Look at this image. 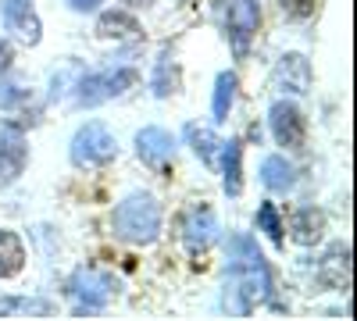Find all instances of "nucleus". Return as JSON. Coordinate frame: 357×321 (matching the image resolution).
Masks as SVG:
<instances>
[{"label": "nucleus", "instance_id": "obj_6", "mask_svg": "<svg viewBox=\"0 0 357 321\" xmlns=\"http://www.w3.org/2000/svg\"><path fill=\"white\" fill-rule=\"evenodd\" d=\"M261 25V4L257 0H229L225 8V36L236 50V57H243L250 50V40Z\"/></svg>", "mask_w": 357, "mask_h": 321}, {"label": "nucleus", "instance_id": "obj_13", "mask_svg": "<svg viewBox=\"0 0 357 321\" xmlns=\"http://www.w3.org/2000/svg\"><path fill=\"white\" fill-rule=\"evenodd\" d=\"M314 279H318L325 289H350V246H347V243L329 246V253L321 257Z\"/></svg>", "mask_w": 357, "mask_h": 321}, {"label": "nucleus", "instance_id": "obj_19", "mask_svg": "<svg viewBox=\"0 0 357 321\" xmlns=\"http://www.w3.org/2000/svg\"><path fill=\"white\" fill-rule=\"evenodd\" d=\"M54 311L50 300L40 297H4L0 300V318H47Z\"/></svg>", "mask_w": 357, "mask_h": 321}, {"label": "nucleus", "instance_id": "obj_21", "mask_svg": "<svg viewBox=\"0 0 357 321\" xmlns=\"http://www.w3.org/2000/svg\"><path fill=\"white\" fill-rule=\"evenodd\" d=\"M178 90V65L172 61V54L165 50L161 54V61H158V68H154V97H172Z\"/></svg>", "mask_w": 357, "mask_h": 321}, {"label": "nucleus", "instance_id": "obj_8", "mask_svg": "<svg viewBox=\"0 0 357 321\" xmlns=\"http://www.w3.org/2000/svg\"><path fill=\"white\" fill-rule=\"evenodd\" d=\"M218 236V221H215V211L207 208V203H190L186 214H183V240H186V250L193 257H200L207 246L215 243Z\"/></svg>", "mask_w": 357, "mask_h": 321}, {"label": "nucleus", "instance_id": "obj_4", "mask_svg": "<svg viewBox=\"0 0 357 321\" xmlns=\"http://www.w3.org/2000/svg\"><path fill=\"white\" fill-rule=\"evenodd\" d=\"M68 289H72V297L79 300V311H75V314H89V311H104V307L114 300L118 282H114V275H107V272L79 268L75 279L68 282Z\"/></svg>", "mask_w": 357, "mask_h": 321}, {"label": "nucleus", "instance_id": "obj_23", "mask_svg": "<svg viewBox=\"0 0 357 321\" xmlns=\"http://www.w3.org/2000/svg\"><path fill=\"white\" fill-rule=\"evenodd\" d=\"M257 228H261L275 246H282V218H279V211H275V203L264 200L261 208H257Z\"/></svg>", "mask_w": 357, "mask_h": 321}, {"label": "nucleus", "instance_id": "obj_2", "mask_svg": "<svg viewBox=\"0 0 357 321\" xmlns=\"http://www.w3.org/2000/svg\"><path fill=\"white\" fill-rule=\"evenodd\" d=\"M111 228L122 243H154L161 232V203L151 193H132L114 208L111 214Z\"/></svg>", "mask_w": 357, "mask_h": 321}, {"label": "nucleus", "instance_id": "obj_3", "mask_svg": "<svg viewBox=\"0 0 357 321\" xmlns=\"http://www.w3.org/2000/svg\"><path fill=\"white\" fill-rule=\"evenodd\" d=\"M118 157V143L107 132V125L100 122H86L75 136H72V161L79 168H97V164H111Z\"/></svg>", "mask_w": 357, "mask_h": 321}, {"label": "nucleus", "instance_id": "obj_17", "mask_svg": "<svg viewBox=\"0 0 357 321\" xmlns=\"http://www.w3.org/2000/svg\"><path fill=\"white\" fill-rule=\"evenodd\" d=\"M22 268H25V246L18 232L0 228V279H15Z\"/></svg>", "mask_w": 357, "mask_h": 321}, {"label": "nucleus", "instance_id": "obj_9", "mask_svg": "<svg viewBox=\"0 0 357 321\" xmlns=\"http://www.w3.org/2000/svg\"><path fill=\"white\" fill-rule=\"evenodd\" d=\"M25 161H29L25 132L15 122H4L0 125V186H11L25 171Z\"/></svg>", "mask_w": 357, "mask_h": 321}, {"label": "nucleus", "instance_id": "obj_16", "mask_svg": "<svg viewBox=\"0 0 357 321\" xmlns=\"http://www.w3.org/2000/svg\"><path fill=\"white\" fill-rule=\"evenodd\" d=\"M222 175H225V193L240 196L243 193V147H240V139H229L222 147Z\"/></svg>", "mask_w": 357, "mask_h": 321}, {"label": "nucleus", "instance_id": "obj_20", "mask_svg": "<svg viewBox=\"0 0 357 321\" xmlns=\"http://www.w3.org/2000/svg\"><path fill=\"white\" fill-rule=\"evenodd\" d=\"M186 136H190V143H193L197 157H200L207 168H218V157H222L225 139H218L211 129H197V125H190V129H186Z\"/></svg>", "mask_w": 357, "mask_h": 321}, {"label": "nucleus", "instance_id": "obj_5", "mask_svg": "<svg viewBox=\"0 0 357 321\" xmlns=\"http://www.w3.org/2000/svg\"><path fill=\"white\" fill-rule=\"evenodd\" d=\"M136 68H111V72H97V75H89L79 82V93L75 100L82 107H97L104 100H114V97H122L129 86H136Z\"/></svg>", "mask_w": 357, "mask_h": 321}, {"label": "nucleus", "instance_id": "obj_22", "mask_svg": "<svg viewBox=\"0 0 357 321\" xmlns=\"http://www.w3.org/2000/svg\"><path fill=\"white\" fill-rule=\"evenodd\" d=\"M232 100H236V75L232 72H218V79H215V122L229 118Z\"/></svg>", "mask_w": 357, "mask_h": 321}, {"label": "nucleus", "instance_id": "obj_25", "mask_svg": "<svg viewBox=\"0 0 357 321\" xmlns=\"http://www.w3.org/2000/svg\"><path fill=\"white\" fill-rule=\"evenodd\" d=\"M29 93L25 90H18V86H0V107H15V104H22Z\"/></svg>", "mask_w": 357, "mask_h": 321}, {"label": "nucleus", "instance_id": "obj_24", "mask_svg": "<svg viewBox=\"0 0 357 321\" xmlns=\"http://www.w3.org/2000/svg\"><path fill=\"white\" fill-rule=\"evenodd\" d=\"M279 4H282V15H286V18L304 22V18H311V15H314L318 0H279Z\"/></svg>", "mask_w": 357, "mask_h": 321}, {"label": "nucleus", "instance_id": "obj_11", "mask_svg": "<svg viewBox=\"0 0 357 321\" xmlns=\"http://www.w3.org/2000/svg\"><path fill=\"white\" fill-rule=\"evenodd\" d=\"M275 90L282 93H307L311 90V65H307V57L304 54H282L279 57V65H275Z\"/></svg>", "mask_w": 357, "mask_h": 321}, {"label": "nucleus", "instance_id": "obj_7", "mask_svg": "<svg viewBox=\"0 0 357 321\" xmlns=\"http://www.w3.org/2000/svg\"><path fill=\"white\" fill-rule=\"evenodd\" d=\"M268 125H272V136L279 147L286 150H301L304 147V136H307V125H304V114L293 100H275L272 111H268Z\"/></svg>", "mask_w": 357, "mask_h": 321}, {"label": "nucleus", "instance_id": "obj_14", "mask_svg": "<svg viewBox=\"0 0 357 321\" xmlns=\"http://www.w3.org/2000/svg\"><path fill=\"white\" fill-rule=\"evenodd\" d=\"M321 232H325V214L318 208H296L293 218H289V236L293 243H301V246H314L321 240Z\"/></svg>", "mask_w": 357, "mask_h": 321}, {"label": "nucleus", "instance_id": "obj_15", "mask_svg": "<svg viewBox=\"0 0 357 321\" xmlns=\"http://www.w3.org/2000/svg\"><path fill=\"white\" fill-rule=\"evenodd\" d=\"M97 36L100 40H139L143 29L129 11H104L97 18Z\"/></svg>", "mask_w": 357, "mask_h": 321}, {"label": "nucleus", "instance_id": "obj_12", "mask_svg": "<svg viewBox=\"0 0 357 321\" xmlns=\"http://www.w3.org/2000/svg\"><path fill=\"white\" fill-rule=\"evenodd\" d=\"M136 154H139L143 164L165 168V164L172 161V154H175V139H172V132H165V129H158V125L139 129V132H136Z\"/></svg>", "mask_w": 357, "mask_h": 321}, {"label": "nucleus", "instance_id": "obj_18", "mask_svg": "<svg viewBox=\"0 0 357 321\" xmlns=\"http://www.w3.org/2000/svg\"><path fill=\"white\" fill-rule=\"evenodd\" d=\"M293 164L286 161V157H279V154H272V157H264L261 161V182L272 189V193H286V189H293Z\"/></svg>", "mask_w": 357, "mask_h": 321}, {"label": "nucleus", "instance_id": "obj_10", "mask_svg": "<svg viewBox=\"0 0 357 321\" xmlns=\"http://www.w3.org/2000/svg\"><path fill=\"white\" fill-rule=\"evenodd\" d=\"M0 15H4L8 33H15L22 43H29V47L40 43L43 25H40V15L33 8V0H0Z\"/></svg>", "mask_w": 357, "mask_h": 321}, {"label": "nucleus", "instance_id": "obj_26", "mask_svg": "<svg viewBox=\"0 0 357 321\" xmlns=\"http://www.w3.org/2000/svg\"><path fill=\"white\" fill-rule=\"evenodd\" d=\"M11 61H15V50H11V43H8V40H0V75H4V72L11 68Z\"/></svg>", "mask_w": 357, "mask_h": 321}, {"label": "nucleus", "instance_id": "obj_28", "mask_svg": "<svg viewBox=\"0 0 357 321\" xmlns=\"http://www.w3.org/2000/svg\"><path fill=\"white\" fill-rule=\"evenodd\" d=\"M129 8H146V4H154V0H126Z\"/></svg>", "mask_w": 357, "mask_h": 321}, {"label": "nucleus", "instance_id": "obj_27", "mask_svg": "<svg viewBox=\"0 0 357 321\" xmlns=\"http://www.w3.org/2000/svg\"><path fill=\"white\" fill-rule=\"evenodd\" d=\"M100 4H104V0H68L72 11H97Z\"/></svg>", "mask_w": 357, "mask_h": 321}, {"label": "nucleus", "instance_id": "obj_1", "mask_svg": "<svg viewBox=\"0 0 357 321\" xmlns=\"http://www.w3.org/2000/svg\"><path fill=\"white\" fill-rule=\"evenodd\" d=\"M272 300V275L257 250V243L243 232L229 236V285H225V311L247 318L254 304Z\"/></svg>", "mask_w": 357, "mask_h": 321}]
</instances>
